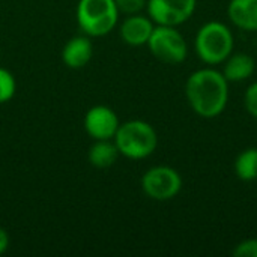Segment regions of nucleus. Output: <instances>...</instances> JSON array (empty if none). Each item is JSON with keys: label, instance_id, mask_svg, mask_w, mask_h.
I'll use <instances>...</instances> for the list:
<instances>
[{"label": "nucleus", "instance_id": "nucleus-15", "mask_svg": "<svg viewBox=\"0 0 257 257\" xmlns=\"http://www.w3.org/2000/svg\"><path fill=\"white\" fill-rule=\"evenodd\" d=\"M15 89L17 83L14 75L8 69L0 68V104L8 102L15 95Z\"/></svg>", "mask_w": 257, "mask_h": 257}, {"label": "nucleus", "instance_id": "nucleus-10", "mask_svg": "<svg viewBox=\"0 0 257 257\" xmlns=\"http://www.w3.org/2000/svg\"><path fill=\"white\" fill-rule=\"evenodd\" d=\"M93 54V45L86 36H75L66 42L62 51V59L68 68L80 69L84 68Z\"/></svg>", "mask_w": 257, "mask_h": 257}, {"label": "nucleus", "instance_id": "nucleus-16", "mask_svg": "<svg viewBox=\"0 0 257 257\" xmlns=\"http://www.w3.org/2000/svg\"><path fill=\"white\" fill-rule=\"evenodd\" d=\"M116 8L119 12L126 15L139 14L143 8H146V0H114Z\"/></svg>", "mask_w": 257, "mask_h": 257}, {"label": "nucleus", "instance_id": "nucleus-5", "mask_svg": "<svg viewBox=\"0 0 257 257\" xmlns=\"http://www.w3.org/2000/svg\"><path fill=\"white\" fill-rule=\"evenodd\" d=\"M160 62L167 65H178L187 59L188 45L185 38L176 27L157 26L146 44Z\"/></svg>", "mask_w": 257, "mask_h": 257}, {"label": "nucleus", "instance_id": "nucleus-9", "mask_svg": "<svg viewBox=\"0 0 257 257\" xmlns=\"http://www.w3.org/2000/svg\"><path fill=\"white\" fill-rule=\"evenodd\" d=\"M154 21L148 17L134 14L130 15L120 26V38L125 44L131 47H140L148 44L152 32H154Z\"/></svg>", "mask_w": 257, "mask_h": 257}, {"label": "nucleus", "instance_id": "nucleus-14", "mask_svg": "<svg viewBox=\"0 0 257 257\" xmlns=\"http://www.w3.org/2000/svg\"><path fill=\"white\" fill-rule=\"evenodd\" d=\"M235 175L244 182H253L257 179V148L244 149L235 160Z\"/></svg>", "mask_w": 257, "mask_h": 257}, {"label": "nucleus", "instance_id": "nucleus-8", "mask_svg": "<svg viewBox=\"0 0 257 257\" xmlns=\"http://www.w3.org/2000/svg\"><path fill=\"white\" fill-rule=\"evenodd\" d=\"M119 119L116 113L105 105L92 107L84 117L86 133L93 140H111L119 128Z\"/></svg>", "mask_w": 257, "mask_h": 257}, {"label": "nucleus", "instance_id": "nucleus-2", "mask_svg": "<svg viewBox=\"0 0 257 257\" xmlns=\"http://www.w3.org/2000/svg\"><path fill=\"white\" fill-rule=\"evenodd\" d=\"M233 47L235 39L232 30L220 21L205 23L194 39L196 54L206 65L223 63L233 53Z\"/></svg>", "mask_w": 257, "mask_h": 257}, {"label": "nucleus", "instance_id": "nucleus-13", "mask_svg": "<svg viewBox=\"0 0 257 257\" xmlns=\"http://www.w3.org/2000/svg\"><path fill=\"white\" fill-rule=\"evenodd\" d=\"M119 157V149L111 140H96L89 149V161L96 169L111 167Z\"/></svg>", "mask_w": 257, "mask_h": 257}, {"label": "nucleus", "instance_id": "nucleus-1", "mask_svg": "<svg viewBox=\"0 0 257 257\" xmlns=\"http://www.w3.org/2000/svg\"><path fill=\"white\" fill-rule=\"evenodd\" d=\"M185 96L197 116L214 119L227 107L229 81L214 68L197 69L185 83Z\"/></svg>", "mask_w": 257, "mask_h": 257}, {"label": "nucleus", "instance_id": "nucleus-17", "mask_svg": "<svg viewBox=\"0 0 257 257\" xmlns=\"http://www.w3.org/2000/svg\"><path fill=\"white\" fill-rule=\"evenodd\" d=\"M233 256L236 257H257V238H250L236 245L233 250Z\"/></svg>", "mask_w": 257, "mask_h": 257}, {"label": "nucleus", "instance_id": "nucleus-4", "mask_svg": "<svg viewBox=\"0 0 257 257\" xmlns=\"http://www.w3.org/2000/svg\"><path fill=\"white\" fill-rule=\"evenodd\" d=\"M117 17L114 0H80L77 6L78 26L89 36H104L111 32Z\"/></svg>", "mask_w": 257, "mask_h": 257}, {"label": "nucleus", "instance_id": "nucleus-18", "mask_svg": "<svg viewBox=\"0 0 257 257\" xmlns=\"http://www.w3.org/2000/svg\"><path fill=\"white\" fill-rule=\"evenodd\" d=\"M244 105L247 111L257 119V81L248 86L244 95Z\"/></svg>", "mask_w": 257, "mask_h": 257}, {"label": "nucleus", "instance_id": "nucleus-3", "mask_svg": "<svg viewBox=\"0 0 257 257\" xmlns=\"http://www.w3.org/2000/svg\"><path fill=\"white\" fill-rule=\"evenodd\" d=\"M119 154L131 160H143L152 155L158 145L154 126L145 120H128L119 125L114 134Z\"/></svg>", "mask_w": 257, "mask_h": 257}, {"label": "nucleus", "instance_id": "nucleus-19", "mask_svg": "<svg viewBox=\"0 0 257 257\" xmlns=\"http://www.w3.org/2000/svg\"><path fill=\"white\" fill-rule=\"evenodd\" d=\"M8 245H9V236L5 232V229L0 227V254H3L8 250Z\"/></svg>", "mask_w": 257, "mask_h": 257}, {"label": "nucleus", "instance_id": "nucleus-12", "mask_svg": "<svg viewBox=\"0 0 257 257\" xmlns=\"http://www.w3.org/2000/svg\"><path fill=\"white\" fill-rule=\"evenodd\" d=\"M223 63V75L229 83L245 81L254 74L256 69L254 59L247 53H232Z\"/></svg>", "mask_w": 257, "mask_h": 257}, {"label": "nucleus", "instance_id": "nucleus-7", "mask_svg": "<svg viewBox=\"0 0 257 257\" xmlns=\"http://www.w3.org/2000/svg\"><path fill=\"white\" fill-rule=\"evenodd\" d=\"M197 0H148L146 8L149 18L157 26L176 27L191 18Z\"/></svg>", "mask_w": 257, "mask_h": 257}, {"label": "nucleus", "instance_id": "nucleus-6", "mask_svg": "<svg viewBox=\"0 0 257 257\" xmlns=\"http://www.w3.org/2000/svg\"><path fill=\"white\" fill-rule=\"evenodd\" d=\"M142 188L149 199L157 202H167L181 193L182 178L173 167L157 166L143 175Z\"/></svg>", "mask_w": 257, "mask_h": 257}, {"label": "nucleus", "instance_id": "nucleus-11", "mask_svg": "<svg viewBox=\"0 0 257 257\" xmlns=\"http://www.w3.org/2000/svg\"><path fill=\"white\" fill-rule=\"evenodd\" d=\"M227 15L238 29L257 32V0H230Z\"/></svg>", "mask_w": 257, "mask_h": 257}]
</instances>
